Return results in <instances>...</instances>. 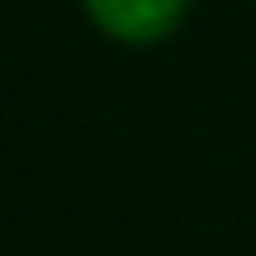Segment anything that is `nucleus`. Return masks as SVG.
Returning <instances> with one entry per match:
<instances>
[{
	"label": "nucleus",
	"instance_id": "obj_1",
	"mask_svg": "<svg viewBox=\"0 0 256 256\" xmlns=\"http://www.w3.org/2000/svg\"><path fill=\"white\" fill-rule=\"evenodd\" d=\"M84 10L104 37L126 42V48H152L178 32L188 0H84Z\"/></svg>",
	"mask_w": 256,
	"mask_h": 256
}]
</instances>
